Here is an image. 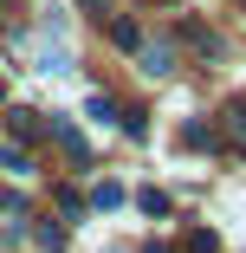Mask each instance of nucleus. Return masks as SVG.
Instances as JSON below:
<instances>
[{
	"mask_svg": "<svg viewBox=\"0 0 246 253\" xmlns=\"http://www.w3.org/2000/svg\"><path fill=\"white\" fill-rule=\"evenodd\" d=\"M45 130H52V143L65 149V156H71V163H84V136L71 130V117H52V124H45Z\"/></svg>",
	"mask_w": 246,
	"mask_h": 253,
	"instance_id": "1",
	"label": "nucleus"
},
{
	"mask_svg": "<svg viewBox=\"0 0 246 253\" xmlns=\"http://www.w3.org/2000/svg\"><path fill=\"white\" fill-rule=\"evenodd\" d=\"M136 52H142V72H149V78H169L175 72V45H136Z\"/></svg>",
	"mask_w": 246,
	"mask_h": 253,
	"instance_id": "2",
	"label": "nucleus"
},
{
	"mask_svg": "<svg viewBox=\"0 0 246 253\" xmlns=\"http://www.w3.org/2000/svg\"><path fill=\"white\" fill-rule=\"evenodd\" d=\"M0 169H7V175H33V156L20 143H7V149H0Z\"/></svg>",
	"mask_w": 246,
	"mask_h": 253,
	"instance_id": "3",
	"label": "nucleus"
},
{
	"mask_svg": "<svg viewBox=\"0 0 246 253\" xmlns=\"http://www.w3.org/2000/svg\"><path fill=\"white\" fill-rule=\"evenodd\" d=\"M110 39L123 45V52H136V45H142V26L136 20H110Z\"/></svg>",
	"mask_w": 246,
	"mask_h": 253,
	"instance_id": "4",
	"label": "nucleus"
},
{
	"mask_svg": "<svg viewBox=\"0 0 246 253\" xmlns=\"http://www.w3.org/2000/svg\"><path fill=\"white\" fill-rule=\"evenodd\" d=\"M7 130H13L20 143H33V136H39V111H13V117H7Z\"/></svg>",
	"mask_w": 246,
	"mask_h": 253,
	"instance_id": "5",
	"label": "nucleus"
},
{
	"mask_svg": "<svg viewBox=\"0 0 246 253\" xmlns=\"http://www.w3.org/2000/svg\"><path fill=\"white\" fill-rule=\"evenodd\" d=\"M84 117H97V124H117V104H110L104 91H91V97H84Z\"/></svg>",
	"mask_w": 246,
	"mask_h": 253,
	"instance_id": "6",
	"label": "nucleus"
},
{
	"mask_svg": "<svg viewBox=\"0 0 246 253\" xmlns=\"http://www.w3.org/2000/svg\"><path fill=\"white\" fill-rule=\"evenodd\" d=\"M188 45H194V52H208V59H214V52H220V39H214V33H208V26H188Z\"/></svg>",
	"mask_w": 246,
	"mask_h": 253,
	"instance_id": "7",
	"label": "nucleus"
},
{
	"mask_svg": "<svg viewBox=\"0 0 246 253\" xmlns=\"http://www.w3.org/2000/svg\"><path fill=\"white\" fill-rule=\"evenodd\" d=\"M33 240H39V247H45V253H65V227H52V221H45V227H39V234H33Z\"/></svg>",
	"mask_w": 246,
	"mask_h": 253,
	"instance_id": "8",
	"label": "nucleus"
},
{
	"mask_svg": "<svg viewBox=\"0 0 246 253\" xmlns=\"http://www.w3.org/2000/svg\"><path fill=\"white\" fill-rule=\"evenodd\" d=\"M136 201H142V214H156V221H162V214H169V195H156V188H142V195H136Z\"/></svg>",
	"mask_w": 246,
	"mask_h": 253,
	"instance_id": "9",
	"label": "nucleus"
},
{
	"mask_svg": "<svg viewBox=\"0 0 246 253\" xmlns=\"http://www.w3.org/2000/svg\"><path fill=\"white\" fill-rule=\"evenodd\" d=\"M91 201H97V208H117V201H123V188H117V182H97V195H91Z\"/></svg>",
	"mask_w": 246,
	"mask_h": 253,
	"instance_id": "10",
	"label": "nucleus"
},
{
	"mask_svg": "<svg viewBox=\"0 0 246 253\" xmlns=\"http://www.w3.org/2000/svg\"><path fill=\"white\" fill-rule=\"evenodd\" d=\"M214 247H220V240H214L208 227H194V234H188V253H214Z\"/></svg>",
	"mask_w": 246,
	"mask_h": 253,
	"instance_id": "11",
	"label": "nucleus"
},
{
	"mask_svg": "<svg viewBox=\"0 0 246 253\" xmlns=\"http://www.w3.org/2000/svg\"><path fill=\"white\" fill-rule=\"evenodd\" d=\"M227 130H233V136L246 143V104H233V111H227Z\"/></svg>",
	"mask_w": 246,
	"mask_h": 253,
	"instance_id": "12",
	"label": "nucleus"
},
{
	"mask_svg": "<svg viewBox=\"0 0 246 253\" xmlns=\"http://www.w3.org/2000/svg\"><path fill=\"white\" fill-rule=\"evenodd\" d=\"M20 208H26V201H20L13 188H0V214H20Z\"/></svg>",
	"mask_w": 246,
	"mask_h": 253,
	"instance_id": "13",
	"label": "nucleus"
},
{
	"mask_svg": "<svg viewBox=\"0 0 246 253\" xmlns=\"http://www.w3.org/2000/svg\"><path fill=\"white\" fill-rule=\"evenodd\" d=\"M78 7H84V13H97V20H104V13H110V0H78Z\"/></svg>",
	"mask_w": 246,
	"mask_h": 253,
	"instance_id": "14",
	"label": "nucleus"
},
{
	"mask_svg": "<svg viewBox=\"0 0 246 253\" xmlns=\"http://www.w3.org/2000/svg\"><path fill=\"white\" fill-rule=\"evenodd\" d=\"M149 253H175V247H149Z\"/></svg>",
	"mask_w": 246,
	"mask_h": 253,
	"instance_id": "15",
	"label": "nucleus"
}]
</instances>
